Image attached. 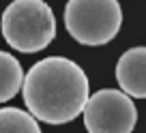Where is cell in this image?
I'll return each instance as SVG.
<instances>
[{
	"label": "cell",
	"mask_w": 146,
	"mask_h": 133,
	"mask_svg": "<svg viewBox=\"0 0 146 133\" xmlns=\"http://www.w3.org/2000/svg\"><path fill=\"white\" fill-rule=\"evenodd\" d=\"M22 95L36 122L67 124L82 114L90 97V82L78 62L64 56H47L24 75Z\"/></svg>",
	"instance_id": "1"
},
{
	"label": "cell",
	"mask_w": 146,
	"mask_h": 133,
	"mask_svg": "<svg viewBox=\"0 0 146 133\" xmlns=\"http://www.w3.org/2000/svg\"><path fill=\"white\" fill-rule=\"evenodd\" d=\"M2 37L22 54L41 52L56 37V17L45 0H13L0 17Z\"/></svg>",
	"instance_id": "2"
},
{
	"label": "cell",
	"mask_w": 146,
	"mask_h": 133,
	"mask_svg": "<svg viewBox=\"0 0 146 133\" xmlns=\"http://www.w3.org/2000/svg\"><path fill=\"white\" fill-rule=\"evenodd\" d=\"M64 26L82 45H105L123 26L118 0H69L64 7Z\"/></svg>",
	"instance_id": "3"
},
{
	"label": "cell",
	"mask_w": 146,
	"mask_h": 133,
	"mask_svg": "<svg viewBox=\"0 0 146 133\" xmlns=\"http://www.w3.org/2000/svg\"><path fill=\"white\" fill-rule=\"evenodd\" d=\"M82 114L88 133H131L137 124L133 99L114 88H101L90 95Z\"/></svg>",
	"instance_id": "4"
},
{
	"label": "cell",
	"mask_w": 146,
	"mask_h": 133,
	"mask_svg": "<svg viewBox=\"0 0 146 133\" xmlns=\"http://www.w3.org/2000/svg\"><path fill=\"white\" fill-rule=\"evenodd\" d=\"M116 82L129 99H146V47H131L116 62Z\"/></svg>",
	"instance_id": "5"
},
{
	"label": "cell",
	"mask_w": 146,
	"mask_h": 133,
	"mask_svg": "<svg viewBox=\"0 0 146 133\" xmlns=\"http://www.w3.org/2000/svg\"><path fill=\"white\" fill-rule=\"evenodd\" d=\"M24 84V69L13 54L0 50V103L11 101Z\"/></svg>",
	"instance_id": "6"
},
{
	"label": "cell",
	"mask_w": 146,
	"mask_h": 133,
	"mask_svg": "<svg viewBox=\"0 0 146 133\" xmlns=\"http://www.w3.org/2000/svg\"><path fill=\"white\" fill-rule=\"evenodd\" d=\"M0 133H41V127L19 107H0Z\"/></svg>",
	"instance_id": "7"
}]
</instances>
